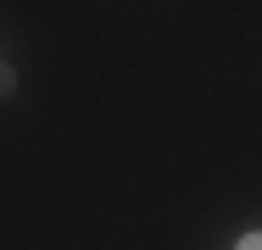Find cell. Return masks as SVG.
<instances>
[{"label":"cell","instance_id":"cell-1","mask_svg":"<svg viewBox=\"0 0 262 250\" xmlns=\"http://www.w3.org/2000/svg\"><path fill=\"white\" fill-rule=\"evenodd\" d=\"M11 84H17V72H11V67H0V95H6Z\"/></svg>","mask_w":262,"mask_h":250},{"label":"cell","instance_id":"cell-2","mask_svg":"<svg viewBox=\"0 0 262 250\" xmlns=\"http://www.w3.org/2000/svg\"><path fill=\"white\" fill-rule=\"evenodd\" d=\"M240 250H262V234H246V239H240Z\"/></svg>","mask_w":262,"mask_h":250}]
</instances>
